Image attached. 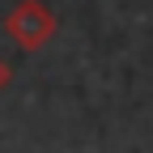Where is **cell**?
<instances>
[{
	"mask_svg": "<svg viewBox=\"0 0 153 153\" xmlns=\"http://www.w3.org/2000/svg\"><path fill=\"white\" fill-rule=\"evenodd\" d=\"M9 76H13V72H9V64L0 60V94H4V85H9Z\"/></svg>",
	"mask_w": 153,
	"mask_h": 153,
	"instance_id": "obj_2",
	"label": "cell"
},
{
	"mask_svg": "<svg viewBox=\"0 0 153 153\" xmlns=\"http://www.w3.org/2000/svg\"><path fill=\"white\" fill-rule=\"evenodd\" d=\"M55 30H60V17H55L51 4H43V0H17L4 13V34L22 51H43L55 38Z\"/></svg>",
	"mask_w": 153,
	"mask_h": 153,
	"instance_id": "obj_1",
	"label": "cell"
}]
</instances>
